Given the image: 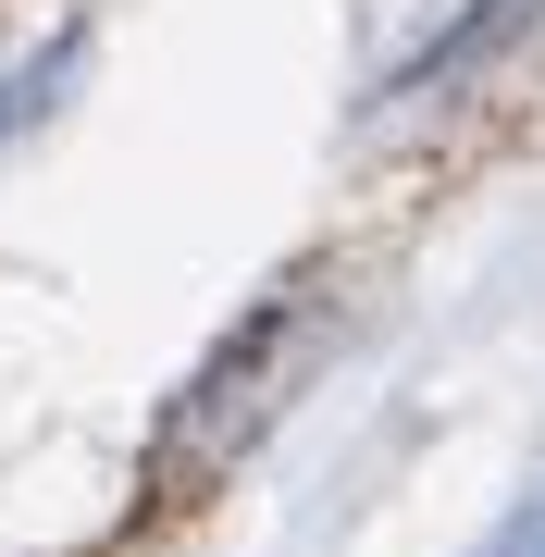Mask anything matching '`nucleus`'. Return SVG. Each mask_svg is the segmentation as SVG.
<instances>
[{
    "label": "nucleus",
    "mask_w": 545,
    "mask_h": 557,
    "mask_svg": "<svg viewBox=\"0 0 545 557\" xmlns=\"http://www.w3.org/2000/svg\"><path fill=\"white\" fill-rule=\"evenodd\" d=\"M335 347V310L310 298V285H285V298L248 310V335L211 359L199 384H186V409H174V458H236V446H261L273 434V409L298 397V372Z\"/></svg>",
    "instance_id": "obj_1"
},
{
    "label": "nucleus",
    "mask_w": 545,
    "mask_h": 557,
    "mask_svg": "<svg viewBox=\"0 0 545 557\" xmlns=\"http://www.w3.org/2000/svg\"><path fill=\"white\" fill-rule=\"evenodd\" d=\"M533 13H545V0H484V13H459V25H446V38H434L422 62H409V75H397V87H409V100H446V87H459V75H471V62H496V50H508V38H521V25H533Z\"/></svg>",
    "instance_id": "obj_2"
},
{
    "label": "nucleus",
    "mask_w": 545,
    "mask_h": 557,
    "mask_svg": "<svg viewBox=\"0 0 545 557\" xmlns=\"http://www.w3.org/2000/svg\"><path fill=\"white\" fill-rule=\"evenodd\" d=\"M484 557H545V483H533V496H521V508H508L496 533H484Z\"/></svg>",
    "instance_id": "obj_3"
}]
</instances>
